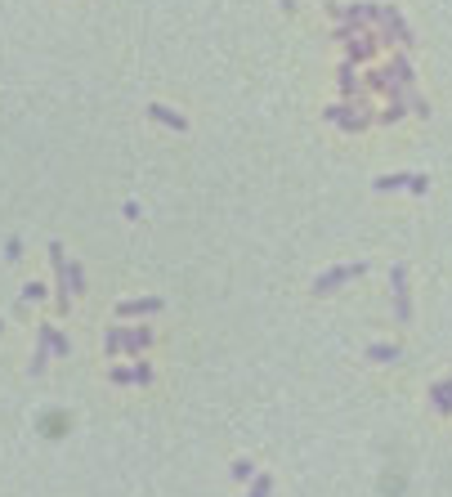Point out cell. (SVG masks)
<instances>
[{"label":"cell","instance_id":"obj_1","mask_svg":"<svg viewBox=\"0 0 452 497\" xmlns=\"http://www.w3.org/2000/svg\"><path fill=\"white\" fill-rule=\"evenodd\" d=\"M327 14H331L336 23L358 27V31L381 27V5H367V0H349V5H327Z\"/></svg>","mask_w":452,"mask_h":497},{"label":"cell","instance_id":"obj_2","mask_svg":"<svg viewBox=\"0 0 452 497\" xmlns=\"http://www.w3.org/2000/svg\"><path fill=\"white\" fill-rule=\"evenodd\" d=\"M381 45H403V49L416 45L408 19H403V14H398L394 5H381Z\"/></svg>","mask_w":452,"mask_h":497},{"label":"cell","instance_id":"obj_3","mask_svg":"<svg viewBox=\"0 0 452 497\" xmlns=\"http://www.w3.org/2000/svg\"><path fill=\"white\" fill-rule=\"evenodd\" d=\"M367 273V264L363 260H354V264H336V269H327V273H318L313 278V296H331V291H341L345 283H354V278H363Z\"/></svg>","mask_w":452,"mask_h":497},{"label":"cell","instance_id":"obj_4","mask_svg":"<svg viewBox=\"0 0 452 497\" xmlns=\"http://www.w3.org/2000/svg\"><path fill=\"white\" fill-rule=\"evenodd\" d=\"M45 251H49V269H54V301H59L63 313H68V305H72V291H68V251H63V242H49Z\"/></svg>","mask_w":452,"mask_h":497},{"label":"cell","instance_id":"obj_5","mask_svg":"<svg viewBox=\"0 0 452 497\" xmlns=\"http://www.w3.org/2000/svg\"><path fill=\"white\" fill-rule=\"evenodd\" d=\"M390 296H394V323H412V291H408V264H390Z\"/></svg>","mask_w":452,"mask_h":497},{"label":"cell","instance_id":"obj_6","mask_svg":"<svg viewBox=\"0 0 452 497\" xmlns=\"http://www.w3.org/2000/svg\"><path fill=\"white\" fill-rule=\"evenodd\" d=\"M376 49H381V36H376V31H358L354 41H345V63H354V68H358V63H372Z\"/></svg>","mask_w":452,"mask_h":497},{"label":"cell","instance_id":"obj_7","mask_svg":"<svg viewBox=\"0 0 452 497\" xmlns=\"http://www.w3.org/2000/svg\"><path fill=\"white\" fill-rule=\"evenodd\" d=\"M161 309H166L161 296H135V301L116 305V318H148V313H161Z\"/></svg>","mask_w":452,"mask_h":497},{"label":"cell","instance_id":"obj_8","mask_svg":"<svg viewBox=\"0 0 452 497\" xmlns=\"http://www.w3.org/2000/svg\"><path fill=\"white\" fill-rule=\"evenodd\" d=\"M112 386H148L153 381V363H135V368H108Z\"/></svg>","mask_w":452,"mask_h":497},{"label":"cell","instance_id":"obj_9","mask_svg":"<svg viewBox=\"0 0 452 497\" xmlns=\"http://www.w3.org/2000/svg\"><path fill=\"white\" fill-rule=\"evenodd\" d=\"M121 345H126V354L130 358H139L148 345H153V327L139 323V327H121Z\"/></svg>","mask_w":452,"mask_h":497},{"label":"cell","instance_id":"obj_10","mask_svg":"<svg viewBox=\"0 0 452 497\" xmlns=\"http://www.w3.org/2000/svg\"><path fill=\"white\" fill-rule=\"evenodd\" d=\"M336 86H341V94H345V99H358V94H372V90H367V86H363V76L354 72V63H341V68H336Z\"/></svg>","mask_w":452,"mask_h":497},{"label":"cell","instance_id":"obj_11","mask_svg":"<svg viewBox=\"0 0 452 497\" xmlns=\"http://www.w3.org/2000/svg\"><path fill=\"white\" fill-rule=\"evenodd\" d=\"M49 354H54V350H49V323H41V331H36V350H31L27 372H31V376H41V372H45V363H49Z\"/></svg>","mask_w":452,"mask_h":497},{"label":"cell","instance_id":"obj_12","mask_svg":"<svg viewBox=\"0 0 452 497\" xmlns=\"http://www.w3.org/2000/svg\"><path fill=\"white\" fill-rule=\"evenodd\" d=\"M148 117H153L157 126H171L175 135H184L189 130V121H184V112H175V108H166V104H148Z\"/></svg>","mask_w":452,"mask_h":497},{"label":"cell","instance_id":"obj_13","mask_svg":"<svg viewBox=\"0 0 452 497\" xmlns=\"http://www.w3.org/2000/svg\"><path fill=\"white\" fill-rule=\"evenodd\" d=\"M403 117H408V90H403V94H390V104L376 112V121H381V126H398Z\"/></svg>","mask_w":452,"mask_h":497},{"label":"cell","instance_id":"obj_14","mask_svg":"<svg viewBox=\"0 0 452 497\" xmlns=\"http://www.w3.org/2000/svg\"><path fill=\"white\" fill-rule=\"evenodd\" d=\"M385 68H390V76H394L403 90L416 86V72H412V59H408V54H390V63H385Z\"/></svg>","mask_w":452,"mask_h":497},{"label":"cell","instance_id":"obj_15","mask_svg":"<svg viewBox=\"0 0 452 497\" xmlns=\"http://www.w3.org/2000/svg\"><path fill=\"white\" fill-rule=\"evenodd\" d=\"M430 403H434V412L452 417V376H443V381H434V386H430Z\"/></svg>","mask_w":452,"mask_h":497},{"label":"cell","instance_id":"obj_16","mask_svg":"<svg viewBox=\"0 0 452 497\" xmlns=\"http://www.w3.org/2000/svg\"><path fill=\"white\" fill-rule=\"evenodd\" d=\"M367 358H372V363H398V358H403V345L376 341V345H367Z\"/></svg>","mask_w":452,"mask_h":497},{"label":"cell","instance_id":"obj_17","mask_svg":"<svg viewBox=\"0 0 452 497\" xmlns=\"http://www.w3.org/2000/svg\"><path fill=\"white\" fill-rule=\"evenodd\" d=\"M408 179H412V171H390V175H376L372 189L376 193H398V189H408Z\"/></svg>","mask_w":452,"mask_h":497},{"label":"cell","instance_id":"obj_18","mask_svg":"<svg viewBox=\"0 0 452 497\" xmlns=\"http://www.w3.org/2000/svg\"><path fill=\"white\" fill-rule=\"evenodd\" d=\"M354 112H358L354 99H341V104H327V108H323V121H327V126H341L345 117H354Z\"/></svg>","mask_w":452,"mask_h":497},{"label":"cell","instance_id":"obj_19","mask_svg":"<svg viewBox=\"0 0 452 497\" xmlns=\"http://www.w3.org/2000/svg\"><path fill=\"white\" fill-rule=\"evenodd\" d=\"M68 291H72V301L86 296V269H81V260H68Z\"/></svg>","mask_w":452,"mask_h":497},{"label":"cell","instance_id":"obj_20","mask_svg":"<svg viewBox=\"0 0 452 497\" xmlns=\"http://www.w3.org/2000/svg\"><path fill=\"white\" fill-rule=\"evenodd\" d=\"M104 354H108V358H121V354H126V345H121V327H116V323L104 331Z\"/></svg>","mask_w":452,"mask_h":497},{"label":"cell","instance_id":"obj_21","mask_svg":"<svg viewBox=\"0 0 452 497\" xmlns=\"http://www.w3.org/2000/svg\"><path fill=\"white\" fill-rule=\"evenodd\" d=\"M228 475L238 479V484H251V479H256L260 471H256V461H251V457H238V461H233V466H228Z\"/></svg>","mask_w":452,"mask_h":497},{"label":"cell","instance_id":"obj_22","mask_svg":"<svg viewBox=\"0 0 452 497\" xmlns=\"http://www.w3.org/2000/svg\"><path fill=\"white\" fill-rule=\"evenodd\" d=\"M246 497H273V475H256L246 484Z\"/></svg>","mask_w":452,"mask_h":497},{"label":"cell","instance_id":"obj_23","mask_svg":"<svg viewBox=\"0 0 452 497\" xmlns=\"http://www.w3.org/2000/svg\"><path fill=\"white\" fill-rule=\"evenodd\" d=\"M408 112H412V117H430V104H426V94L421 90H408Z\"/></svg>","mask_w":452,"mask_h":497},{"label":"cell","instance_id":"obj_24","mask_svg":"<svg viewBox=\"0 0 452 497\" xmlns=\"http://www.w3.org/2000/svg\"><path fill=\"white\" fill-rule=\"evenodd\" d=\"M49 350H54L59 358H68V354H72V341H68V336H63V331H59V327H49Z\"/></svg>","mask_w":452,"mask_h":497},{"label":"cell","instance_id":"obj_25","mask_svg":"<svg viewBox=\"0 0 452 497\" xmlns=\"http://www.w3.org/2000/svg\"><path fill=\"white\" fill-rule=\"evenodd\" d=\"M45 296H49V287H45V283H36V278H31V283L23 287V301H27V305H36V301H45Z\"/></svg>","mask_w":452,"mask_h":497},{"label":"cell","instance_id":"obj_26","mask_svg":"<svg viewBox=\"0 0 452 497\" xmlns=\"http://www.w3.org/2000/svg\"><path fill=\"white\" fill-rule=\"evenodd\" d=\"M408 193H416V197H426V193H430V175H421V171H412V179H408Z\"/></svg>","mask_w":452,"mask_h":497},{"label":"cell","instance_id":"obj_27","mask_svg":"<svg viewBox=\"0 0 452 497\" xmlns=\"http://www.w3.org/2000/svg\"><path fill=\"white\" fill-rule=\"evenodd\" d=\"M354 36H358V27H349V23H336V27H331V41H341V45L354 41Z\"/></svg>","mask_w":452,"mask_h":497},{"label":"cell","instance_id":"obj_28","mask_svg":"<svg viewBox=\"0 0 452 497\" xmlns=\"http://www.w3.org/2000/svg\"><path fill=\"white\" fill-rule=\"evenodd\" d=\"M5 260H9V264H14V260H23V242H19V238H9V242H5Z\"/></svg>","mask_w":452,"mask_h":497},{"label":"cell","instance_id":"obj_29","mask_svg":"<svg viewBox=\"0 0 452 497\" xmlns=\"http://www.w3.org/2000/svg\"><path fill=\"white\" fill-rule=\"evenodd\" d=\"M63 426H68L63 417H45V435H63Z\"/></svg>","mask_w":452,"mask_h":497},{"label":"cell","instance_id":"obj_30","mask_svg":"<svg viewBox=\"0 0 452 497\" xmlns=\"http://www.w3.org/2000/svg\"><path fill=\"white\" fill-rule=\"evenodd\" d=\"M121 215H126V220H139L144 211H139V202H126V206H121Z\"/></svg>","mask_w":452,"mask_h":497},{"label":"cell","instance_id":"obj_31","mask_svg":"<svg viewBox=\"0 0 452 497\" xmlns=\"http://www.w3.org/2000/svg\"><path fill=\"white\" fill-rule=\"evenodd\" d=\"M278 5H282V14H296V0H278Z\"/></svg>","mask_w":452,"mask_h":497}]
</instances>
